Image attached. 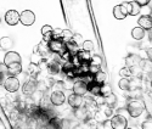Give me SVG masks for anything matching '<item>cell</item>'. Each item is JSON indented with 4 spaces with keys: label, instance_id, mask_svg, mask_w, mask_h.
<instances>
[{
    "label": "cell",
    "instance_id": "9c48e42d",
    "mask_svg": "<svg viewBox=\"0 0 152 129\" xmlns=\"http://www.w3.org/2000/svg\"><path fill=\"white\" fill-rule=\"evenodd\" d=\"M5 21L10 26H16L20 22V14L16 10H9L5 14Z\"/></svg>",
    "mask_w": 152,
    "mask_h": 129
},
{
    "label": "cell",
    "instance_id": "4fadbf2b",
    "mask_svg": "<svg viewBox=\"0 0 152 129\" xmlns=\"http://www.w3.org/2000/svg\"><path fill=\"white\" fill-rule=\"evenodd\" d=\"M74 56H75V59L78 60L79 63H88L89 60H90V57H91L90 51H86V50H83V49L78 50L77 54H75Z\"/></svg>",
    "mask_w": 152,
    "mask_h": 129
},
{
    "label": "cell",
    "instance_id": "5b68a950",
    "mask_svg": "<svg viewBox=\"0 0 152 129\" xmlns=\"http://www.w3.org/2000/svg\"><path fill=\"white\" fill-rule=\"evenodd\" d=\"M20 22L23 26H32L35 22V15L31 10H24L20 15Z\"/></svg>",
    "mask_w": 152,
    "mask_h": 129
},
{
    "label": "cell",
    "instance_id": "f546056e",
    "mask_svg": "<svg viewBox=\"0 0 152 129\" xmlns=\"http://www.w3.org/2000/svg\"><path fill=\"white\" fill-rule=\"evenodd\" d=\"M130 4H132V11H130V15L132 16H136V15H139L140 14V11H141V6L139 5L135 0L134 1H130Z\"/></svg>",
    "mask_w": 152,
    "mask_h": 129
},
{
    "label": "cell",
    "instance_id": "5bb4252c",
    "mask_svg": "<svg viewBox=\"0 0 152 129\" xmlns=\"http://www.w3.org/2000/svg\"><path fill=\"white\" fill-rule=\"evenodd\" d=\"M74 116L77 117L78 119H82V121H86L89 118V112H88V108L84 107L83 105L74 108Z\"/></svg>",
    "mask_w": 152,
    "mask_h": 129
},
{
    "label": "cell",
    "instance_id": "d6a6232c",
    "mask_svg": "<svg viewBox=\"0 0 152 129\" xmlns=\"http://www.w3.org/2000/svg\"><path fill=\"white\" fill-rule=\"evenodd\" d=\"M94 102L100 107V106H102L105 105V96L104 95H101V94H97V95H94Z\"/></svg>",
    "mask_w": 152,
    "mask_h": 129
},
{
    "label": "cell",
    "instance_id": "74e56055",
    "mask_svg": "<svg viewBox=\"0 0 152 129\" xmlns=\"http://www.w3.org/2000/svg\"><path fill=\"white\" fill-rule=\"evenodd\" d=\"M49 72L50 73H58L60 72V64L58 63H51V64H49Z\"/></svg>",
    "mask_w": 152,
    "mask_h": 129
},
{
    "label": "cell",
    "instance_id": "f6af8a7d",
    "mask_svg": "<svg viewBox=\"0 0 152 129\" xmlns=\"http://www.w3.org/2000/svg\"><path fill=\"white\" fill-rule=\"evenodd\" d=\"M146 55H147V59H150L152 61V48H147L146 49Z\"/></svg>",
    "mask_w": 152,
    "mask_h": 129
},
{
    "label": "cell",
    "instance_id": "d4e9b609",
    "mask_svg": "<svg viewBox=\"0 0 152 129\" xmlns=\"http://www.w3.org/2000/svg\"><path fill=\"white\" fill-rule=\"evenodd\" d=\"M118 86H119V89L124 90V92H129L130 90V78L122 77V79L118 82Z\"/></svg>",
    "mask_w": 152,
    "mask_h": 129
},
{
    "label": "cell",
    "instance_id": "e0dca14e",
    "mask_svg": "<svg viewBox=\"0 0 152 129\" xmlns=\"http://www.w3.org/2000/svg\"><path fill=\"white\" fill-rule=\"evenodd\" d=\"M22 72V64L21 62H15L7 66V74L9 75H17Z\"/></svg>",
    "mask_w": 152,
    "mask_h": 129
},
{
    "label": "cell",
    "instance_id": "2e32d148",
    "mask_svg": "<svg viewBox=\"0 0 152 129\" xmlns=\"http://www.w3.org/2000/svg\"><path fill=\"white\" fill-rule=\"evenodd\" d=\"M140 60H141V57H139L137 55L130 54L129 56H126V59H125V66L129 67V68L136 67V66H139V62H140Z\"/></svg>",
    "mask_w": 152,
    "mask_h": 129
},
{
    "label": "cell",
    "instance_id": "ffe728a7",
    "mask_svg": "<svg viewBox=\"0 0 152 129\" xmlns=\"http://www.w3.org/2000/svg\"><path fill=\"white\" fill-rule=\"evenodd\" d=\"M132 37H133V39H135V40H141V39H144V37H145V29L141 28L140 26H139V27L133 28V31H132Z\"/></svg>",
    "mask_w": 152,
    "mask_h": 129
},
{
    "label": "cell",
    "instance_id": "83f0119b",
    "mask_svg": "<svg viewBox=\"0 0 152 129\" xmlns=\"http://www.w3.org/2000/svg\"><path fill=\"white\" fill-rule=\"evenodd\" d=\"M7 75V66L4 62H0V83H4Z\"/></svg>",
    "mask_w": 152,
    "mask_h": 129
},
{
    "label": "cell",
    "instance_id": "7dc6e473",
    "mask_svg": "<svg viewBox=\"0 0 152 129\" xmlns=\"http://www.w3.org/2000/svg\"><path fill=\"white\" fill-rule=\"evenodd\" d=\"M150 38H151V40H152V28L150 29Z\"/></svg>",
    "mask_w": 152,
    "mask_h": 129
},
{
    "label": "cell",
    "instance_id": "1f68e13d",
    "mask_svg": "<svg viewBox=\"0 0 152 129\" xmlns=\"http://www.w3.org/2000/svg\"><path fill=\"white\" fill-rule=\"evenodd\" d=\"M119 75L121 77H125V78H130V77L133 75V72H132V68L129 67H123L121 71H119Z\"/></svg>",
    "mask_w": 152,
    "mask_h": 129
},
{
    "label": "cell",
    "instance_id": "ab89813d",
    "mask_svg": "<svg viewBox=\"0 0 152 129\" xmlns=\"http://www.w3.org/2000/svg\"><path fill=\"white\" fill-rule=\"evenodd\" d=\"M100 67L101 66H96V64H89V73L95 74L97 71H100Z\"/></svg>",
    "mask_w": 152,
    "mask_h": 129
},
{
    "label": "cell",
    "instance_id": "f907efd6",
    "mask_svg": "<svg viewBox=\"0 0 152 129\" xmlns=\"http://www.w3.org/2000/svg\"><path fill=\"white\" fill-rule=\"evenodd\" d=\"M151 84H152V83H151Z\"/></svg>",
    "mask_w": 152,
    "mask_h": 129
},
{
    "label": "cell",
    "instance_id": "4dcf8cb0",
    "mask_svg": "<svg viewBox=\"0 0 152 129\" xmlns=\"http://www.w3.org/2000/svg\"><path fill=\"white\" fill-rule=\"evenodd\" d=\"M110 93H112V88H111V85H110V84H106V83L101 84L100 94H101V95H104V96H106V95H108Z\"/></svg>",
    "mask_w": 152,
    "mask_h": 129
},
{
    "label": "cell",
    "instance_id": "f1b7e54d",
    "mask_svg": "<svg viewBox=\"0 0 152 129\" xmlns=\"http://www.w3.org/2000/svg\"><path fill=\"white\" fill-rule=\"evenodd\" d=\"M72 38H73V33H72V31H69V29H62L61 39H62L63 42L67 43L68 40H72Z\"/></svg>",
    "mask_w": 152,
    "mask_h": 129
},
{
    "label": "cell",
    "instance_id": "9a60e30c",
    "mask_svg": "<svg viewBox=\"0 0 152 129\" xmlns=\"http://www.w3.org/2000/svg\"><path fill=\"white\" fill-rule=\"evenodd\" d=\"M139 66H140V70L144 73L146 74L152 73V61L150 59H141L140 62H139Z\"/></svg>",
    "mask_w": 152,
    "mask_h": 129
},
{
    "label": "cell",
    "instance_id": "d590c367",
    "mask_svg": "<svg viewBox=\"0 0 152 129\" xmlns=\"http://www.w3.org/2000/svg\"><path fill=\"white\" fill-rule=\"evenodd\" d=\"M61 59L62 60H65V61H72V54L69 53V51L65 48V50H63V51H61Z\"/></svg>",
    "mask_w": 152,
    "mask_h": 129
},
{
    "label": "cell",
    "instance_id": "681fc988",
    "mask_svg": "<svg viewBox=\"0 0 152 129\" xmlns=\"http://www.w3.org/2000/svg\"><path fill=\"white\" fill-rule=\"evenodd\" d=\"M0 23H1V20H0Z\"/></svg>",
    "mask_w": 152,
    "mask_h": 129
},
{
    "label": "cell",
    "instance_id": "cb8c5ba5",
    "mask_svg": "<svg viewBox=\"0 0 152 129\" xmlns=\"http://www.w3.org/2000/svg\"><path fill=\"white\" fill-rule=\"evenodd\" d=\"M27 71H28V74H29V75H32L33 78H35V77L40 73V67H39V64L32 62V63H29Z\"/></svg>",
    "mask_w": 152,
    "mask_h": 129
},
{
    "label": "cell",
    "instance_id": "7bdbcfd3",
    "mask_svg": "<svg viewBox=\"0 0 152 129\" xmlns=\"http://www.w3.org/2000/svg\"><path fill=\"white\" fill-rule=\"evenodd\" d=\"M135 1H136L139 5H140L141 7H144V6H147V5L150 4L151 0H135Z\"/></svg>",
    "mask_w": 152,
    "mask_h": 129
},
{
    "label": "cell",
    "instance_id": "52a82bcc",
    "mask_svg": "<svg viewBox=\"0 0 152 129\" xmlns=\"http://www.w3.org/2000/svg\"><path fill=\"white\" fill-rule=\"evenodd\" d=\"M37 89H38V83L34 79L26 81L24 84L22 85V92L24 95H33Z\"/></svg>",
    "mask_w": 152,
    "mask_h": 129
},
{
    "label": "cell",
    "instance_id": "8992f818",
    "mask_svg": "<svg viewBox=\"0 0 152 129\" xmlns=\"http://www.w3.org/2000/svg\"><path fill=\"white\" fill-rule=\"evenodd\" d=\"M65 101H66V96L61 90H56V92H54L50 95V102H51L54 106H61L65 104Z\"/></svg>",
    "mask_w": 152,
    "mask_h": 129
},
{
    "label": "cell",
    "instance_id": "7c38bea8",
    "mask_svg": "<svg viewBox=\"0 0 152 129\" xmlns=\"http://www.w3.org/2000/svg\"><path fill=\"white\" fill-rule=\"evenodd\" d=\"M137 23L141 28H144L146 31H150L152 28V17H151V15H142L140 18L137 20Z\"/></svg>",
    "mask_w": 152,
    "mask_h": 129
},
{
    "label": "cell",
    "instance_id": "4316f807",
    "mask_svg": "<svg viewBox=\"0 0 152 129\" xmlns=\"http://www.w3.org/2000/svg\"><path fill=\"white\" fill-rule=\"evenodd\" d=\"M113 16H115V18H117V20H124L126 17V15L122 11L121 5H116L113 7Z\"/></svg>",
    "mask_w": 152,
    "mask_h": 129
},
{
    "label": "cell",
    "instance_id": "44dd1931",
    "mask_svg": "<svg viewBox=\"0 0 152 129\" xmlns=\"http://www.w3.org/2000/svg\"><path fill=\"white\" fill-rule=\"evenodd\" d=\"M100 89H101V84H99V83H96L94 81L90 82V83H88V92H89L93 96L100 94Z\"/></svg>",
    "mask_w": 152,
    "mask_h": 129
},
{
    "label": "cell",
    "instance_id": "7402d4cb",
    "mask_svg": "<svg viewBox=\"0 0 152 129\" xmlns=\"http://www.w3.org/2000/svg\"><path fill=\"white\" fill-rule=\"evenodd\" d=\"M105 105L113 108V107L117 105V96L113 94V93H110L108 95H106L105 96Z\"/></svg>",
    "mask_w": 152,
    "mask_h": 129
},
{
    "label": "cell",
    "instance_id": "8fae6325",
    "mask_svg": "<svg viewBox=\"0 0 152 129\" xmlns=\"http://www.w3.org/2000/svg\"><path fill=\"white\" fill-rule=\"evenodd\" d=\"M68 105L72 107V108H77L79 106L83 105V96L82 95H78V94H71L68 96Z\"/></svg>",
    "mask_w": 152,
    "mask_h": 129
},
{
    "label": "cell",
    "instance_id": "7a4b0ae2",
    "mask_svg": "<svg viewBox=\"0 0 152 129\" xmlns=\"http://www.w3.org/2000/svg\"><path fill=\"white\" fill-rule=\"evenodd\" d=\"M3 85L9 93H15L20 88V81L15 75H7L3 83Z\"/></svg>",
    "mask_w": 152,
    "mask_h": 129
},
{
    "label": "cell",
    "instance_id": "c3c4849f",
    "mask_svg": "<svg viewBox=\"0 0 152 129\" xmlns=\"http://www.w3.org/2000/svg\"><path fill=\"white\" fill-rule=\"evenodd\" d=\"M151 17H152V12H151Z\"/></svg>",
    "mask_w": 152,
    "mask_h": 129
},
{
    "label": "cell",
    "instance_id": "f35d334b",
    "mask_svg": "<svg viewBox=\"0 0 152 129\" xmlns=\"http://www.w3.org/2000/svg\"><path fill=\"white\" fill-rule=\"evenodd\" d=\"M72 39L75 42V43H77L78 45L80 44V43H83L84 40H83V37H82V34H79V33H75V34H73V38H72Z\"/></svg>",
    "mask_w": 152,
    "mask_h": 129
},
{
    "label": "cell",
    "instance_id": "603a6c76",
    "mask_svg": "<svg viewBox=\"0 0 152 129\" xmlns=\"http://www.w3.org/2000/svg\"><path fill=\"white\" fill-rule=\"evenodd\" d=\"M106 79H107V74L104 72V71H97L95 74H94V82L99 83V84H104L106 83Z\"/></svg>",
    "mask_w": 152,
    "mask_h": 129
},
{
    "label": "cell",
    "instance_id": "6da1fadb",
    "mask_svg": "<svg viewBox=\"0 0 152 129\" xmlns=\"http://www.w3.org/2000/svg\"><path fill=\"white\" fill-rule=\"evenodd\" d=\"M126 110H128V113L130 117L137 118L139 116H141L142 112L145 111V102L140 97L130 99L126 102Z\"/></svg>",
    "mask_w": 152,
    "mask_h": 129
},
{
    "label": "cell",
    "instance_id": "8d00e7d4",
    "mask_svg": "<svg viewBox=\"0 0 152 129\" xmlns=\"http://www.w3.org/2000/svg\"><path fill=\"white\" fill-rule=\"evenodd\" d=\"M101 62H102V60L99 55H94L89 60V64H96V66H101Z\"/></svg>",
    "mask_w": 152,
    "mask_h": 129
},
{
    "label": "cell",
    "instance_id": "ee69618b",
    "mask_svg": "<svg viewBox=\"0 0 152 129\" xmlns=\"http://www.w3.org/2000/svg\"><path fill=\"white\" fill-rule=\"evenodd\" d=\"M67 127H69V121L68 119H61L60 128H67Z\"/></svg>",
    "mask_w": 152,
    "mask_h": 129
},
{
    "label": "cell",
    "instance_id": "ba28073f",
    "mask_svg": "<svg viewBox=\"0 0 152 129\" xmlns=\"http://www.w3.org/2000/svg\"><path fill=\"white\" fill-rule=\"evenodd\" d=\"M72 89H73V93L84 96L88 93V83L84 82V81H82V79H79V81H77V82L73 84Z\"/></svg>",
    "mask_w": 152,
    "mask_h": 129
},
{
    "label": "cell",
    "instance_id": "30bf717a",
    "mask_svg": "<svg viewBox=\"0 0 152 129\" xmlns=\"http://www.w3.org/2000/svg\"><path fill=\"white\" fill-rule=\"evenodd\" d=\"M3 62L6 64V66H9L11 63H15V62H21V56L18 53H16V51H7V53H5Z\"/></svg>",
    "mask_w": 152,
    "mask_h": 129
},
{
    "label": "cell",
    "instance_id": "836d02e7",
    "mask_svg": "<svg viewBox=\"0 0 152 129\" xmlns=\"http://www.w3.org/2000/svg\"><path fill=\"white\" fill-rule=\"evenodd\" d=\"M121 7H122V11L124 12V14H125L126 16L130 15V11H132V4H130V3L124 1V3H122V4H121Z\"/></svg>",
    "mask_w": 152,
    "mask_h": 129
},
{
    "label": "cell",
    "instance_id": "277c9868",
    "mask_svg": "<svg viewBox=\"0 0 152 129\" xmlns=\"http://www.w3.org/2000/svg\"><path fill=\"white\" fill-rule=\"evenodd\" d=\"M48 46H49V50L53 51V53H57L60 54L61 51L65 50V42H63L61 38H57V39H50L48 42Z\"/></svg>",
    "mask_w": 152,
    "mask_h": 129
},
{
    "label": "cell",
    "instance_id": "ac0fdd59",
    "mask_svg": "<svg viewBox=\"0 0 152 129\" xmlns=\"http://www.w3.org/2000/svg\"><path fill=\"white\" fill-rule=\"evenodd\" d=\"M12 46H14V40L10 37H3L0 39V49H3L4 51H9Z\"/></svg>",
    "mask_w": 152,
    "mask_h": 129
},
{
    "label": "cell",
    "instance_id": "3957f363",
    "mask_svg": "<svg viewBox=\"0 0 152 129\" xmlns=\"http://www.w3.org/2000/svg\"><path fill=\"white\" fill-rule=\"evenodd\" d=\"M111 125L113 129H126L128 128V119L122 114H116L111 117Z\"/></svg>",
    "mask_w": 152,
    "mask_h": 129
},
{
    "label": "cell",
    "instance_id": "e575fe53",
    "mask_svg": "<svg viewBox=\"0 0 152 129\" xmlns=\"http://www.w3.org/2000/svg\"><path fill=\"white\" fill-rule=\"evenodd\" d=\"M82 46H83V50H86V51H93L94 50V43L91 40H85L82 43Z\"/></svg>",
    "mask_w": 152,
    "mask_h": 129
},
{
    "label": "cell",
    "instance_id": "bcb514c9",
    "mask_svg": "<svg viewBox=\"0 0 152 129\" xmlns=\"http://www.w3.org/2000/svg\"><path fill=\"white\" fill-rule=\"evenodd\" d=\"M3 51H4L3 49H0V59H3V60H4V56H5V54L3 53ZM0 62H1V61H0Z\"/></svg>",
    "mask_w": 152,
    "mask_h": 129
},
{
    "label": "cell",
    "instance_id": "60d3db41",
    "mask_svg": "<svg viewBox=\"0 0 152 129\" xmlns=\"http://www.w3.org/2000/svg\"><path fill=\"white\" fill-rule=\"evenodd\" d=\"M142 129H152V119H147L141 124Z\"/></svg>",
    "mask_w": 152,
    "mask_h": 129
},
{
    "label": "cell",
    "instance_id": "d6986e66",
    "mask_svg": "<svg viewBox=\"0 0 152 129\" xmlns=\"http://www.w3.org/2000/svg\"><path fill=\"white\" fill-rule=\"evenodd\" d=\"M53 32H54V28L51 27V26H49V24H45L44 27L42 28V34L44 37L45 42H49L50 39H53Z\"/></svg>",
    "mask_w": 152,
    "mask_h": 129
},
{
    "label": "cell",
    "instance_id": "b9f144b4",
    "mask_svg": "<svg viewBox=\"0 0 152 129\" xmlns=\"http://www.w3.org/2000/svg\"><path fill=\"white\" fill-rule=\"evenodd\" d=\"M61 33H62V29H54V32H53V39L61 38Z\"/></svg>",
    "mask_w": 152,
    "mask_h": 129
},
{
    "label": "cell",
    "instance_id": "484cf974",
    "mask_svg": "<svg viewBox=\"0 0 152 129\" xmlns=\"http://www.w3.org/2000/svg\"><path fill=\"white\" fill-rule=\"evenodd\" d=\"M65 46H66V49L69 51L72 55L77 54V51H78V44L75 43L73 39H72V40H68L67 43H65Z\"/></svg>",
    "mask_w": 152,
    "mask_h": 129
}]
</instances>
